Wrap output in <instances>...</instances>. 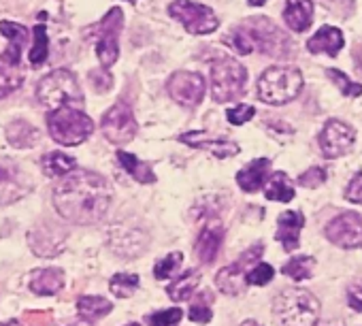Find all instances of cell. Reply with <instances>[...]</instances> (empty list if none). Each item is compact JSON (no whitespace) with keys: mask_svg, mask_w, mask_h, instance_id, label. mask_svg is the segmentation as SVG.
Returning a JSON list of instances; mask_svg holds the SVG:
<instances>
[{"mask_svg":"<svg viewBox=\"0 0 362 326\" xmlns=\"http://www.w3.org/2000/svg\"><path fill=\"white\" fill-rule=\"evenodd\" d=\"M111 199V184L92 171L69 173L54 190L58 214L73 224H96L109 211Z\"/></svg>","mask_w":362,"mask_h":326,"instance_id":"cell-1","label":"cell"},{"mask_svg":"<svg viewBox=\"0 0 362 326\" xmlns=\"http://www.w3.org/2000/svg\"><path fill=\"white\" fill-rule=\"evenodd\" d=\"M226 43L233 45L239 54L260 52V54L273 56V58H288L290 54H294V45L290 43L288 35L281 33L267 18L245 20L241 26H237L230 33Z\"/></svg>","mask_w":362,"mask_h":326,"instance_id":"cell-2","label":"cell"},{"mask_svg":"<svg viewBox=\"0 0 362 326\" xmlns=\"http://www.w3.org/2000/svg\"><path fill=\"white\" fill-rule=\"evenodd\" d=\"M273 307L284 326H315L320 320V301L305 288L281 290Z\"/></svg>","mask_w":362,"mask_h":326,"instance_id":"cell-3","label":"cell"},{"mask_svg":"<svg viewBox=\"0 0 362 326\" xmlns=\"http://www.w3.org/2000/svg\"><path fill=\"white\" fill-rule=\"evenodd\" d=\"M300 88H303V75L294 66H271L260 75L256 83L258 98L269 105L290 103L292 98H296Z\"/></svg>","mask_w":362,"mask_h":326,"instance_id":"cell-4","label":"cell"},{"mask_svg":"<svg viewBox=\"0 0 362 326\" xmlns=\"http://www.w3.org/2000/svg\"><path fill=\"white\" fill-rule=\"evenodd\" d=\"M37 98L49 111L66 107V105H81L83 103V94H81V88H79L75 75L71 71H64V69L52 71L49 75H45L39 81Z\"/></svg>","mask_w":362,"mask_h":326,"instance_id":"cell-5","label":"cell"},{"mask_svg":"<svg viewBox=\"0 0 362 326\" xmlns=\"http://www.w3.org/2000/svg\"><path fill=\"white\" fill-rule=\"evenodd\" d=\"M47 126H49L52 139L66 147L83 143L94 130V122L75 107H60V109L49 111Z\"/></svg>","mask_w":362,"mask_h":326,"instance_id":"cell-6","label":"cell"},{"mask_svg":"<svg viewBox=\"0 0 362 326\" xmlns=\"http://www.w3.org/2000/svg\"><path fill=\"white\" fill-rule=\"evenodd\" d=\"M247 83L245 66L235 58L211 60V94L216 103H230L239 98Z\"/></svg>","mask_w":362,"mask_h":326,"instance_id":"cell-7","label":"cell"},{"mask_svg":"<svg viewBox=\"0 0 362 326\" xmlns=\"http://www.w3.org/2000/svg\"><path fill=\"white\" fill-rule=\"evenodd\" d=\"M168 16L184 24V28L192 35H211L220 26L216 13L209 7L192 3V0H175L168 7Z\"/></svg>","mask_w":362,"mask_h":326,"instance_id":"cell-8","label":"cell"},{"mask_svg":"<svg viewBox=\"0 0 362 326\" xmlns=\"http://www.w3.org/2000/svg\"><path fill=\"white\" fill-rule=\"evenodd\" d=\"M122 22H124L122 9L113 7L103 18V22L96 26V54H98V60H100L103 69H109L111 64H115V60L119 56L117 39H119V33H122Z\"/></svg>","mask_w":362,"mask_h":326,"instance_id":"cell-9","label":"cell"},{"mask_svg":"<svg viewBox=\"0 0 362 326\" xmlns=\"http://www.w3.org/2000/svg\"><path fill=\"white\" fill-rule=\"evenodd\" d=\"M205 77L199 73H188V71H179L166 81V92L168 96L186 109L197 107L203 96H205Z\"/></svg>","mask_w":362,"mask_h":326,"instance_id":"cell-10","label":"cell"},{"mask_svg":"<svg viewBox=\"0 0 362 326\" xmlns=\"http://www.w3.org/2000/svg\"><path fill=\"white\" fill-rule=\"evenodd\" d=\"M264 248L262 243L254 245L252 250H247L241 258H237L233 264L224 267L218 275H216V286L230 296H239L245 290V269L250 267V262H258V258L262 256Z\"/></svg>","mask_w":362,"mask_h":326,"instance_id":"cell-11","label":"cell"},{"mask_svg":"<svg viewBox=\"0 0 362 326\" xmlns=\"http://www.w3.org/2000/svg\"><path fill=\"white\" fill-rule=\"evenodd\" d=\"M33 184L18 162L0 158V205H11L30 192Z\"/></svg>","mask_w":362,"mask_h":326,"instance_id":"cell-12","label":"cell"},{"mask_svg":"<svg viewBox=\"0 0 362 326\" xmlns=\"http://www.w3.org/2000/svg\"><path fill=\"white\" fill-rule=\"evenodd\" d=\"M103 132L115 145L128 143L130 139H134V134H136V120H134L132 109L126 103L113 105L103 115Z\"/></svg>","mask_w":362,"mask_h":326,"instance_id":"cell-13","label":"cell"},{"mask_svg":"<svg viewBox=\"0 0 362 326\" xmlns=\"http://www.w3.org/2000/svg\"><path fill=\"white\" fill-rule=\"evenodd\" d=\"M354 139H356V130L349 124L341 120H328L317 136V143L326 158H339L351 149Z\"/></svg>","mask_w":362,"mask_h":326,"instance_id":"cell-14","label":"cell"},{"mask_svg":"<svg viewBox=\"0 0 362 326\" xmlns=\"http://www.w3.org/2000/svg\"><path fill=\"white\" fill-rule=\"evenodd\" d=\"M326 239L339 248L354 250L362 245V218L354 211L337 216L326 226Z\"/></svg>","mask_w":362,"mask_h":326,"instance_id":"cell-15","label":"cell"},{"mask_svg":"<svg viewBox=\"0 0 362 326\" xmlns=\"http://www.w3.org/2000/svg\"><path fill=\"white\" fill-rule=\"evenodd\" d=\"M28 241H30V248L35 254L39 256H56L62 252L64 248V233H60V228L56 224H37L33 228V233L28 235Z\"/></svg>","mask_w":362,"mask_h":326,"instance_id":"cell-16","label":"cell"},{"mask_svg":"<svg viewBox=\"0 0 362 326\" xmlns=\"http://www.w3.org/2000/svg\"><path fill=\"white\" fill-rule=\"evenodd\" d=\"M179 141L186 143L190 147H199V149H207L211 151L216 158L220 160H226V158H233L241 151V147L233 141H224V139H216V136H209L205 130H192V132H186V134H179Z\"/></svg>","mask_w":362,"mask_h":326,"instance_id":"cell-17","label":"cell"},{"mask_svg":"<svg viewBox=\"0 0 362 326\" xmlns=\"http://www.w3.org/2000/svg\"><path fill=\"white\" fill-rule=\"evenodd\" d=\"M0 33L9 39V50L0 56V62L18 66L20 58H22V52H24V47L28 43V28L22 26V24H16V22H0Z\"/></svg>","mask_w":362,"mask_h":326,"instance_id":"cell-18","label":"cell"},{"mask_svg":"<svg viewBox=\"0 0 362 326\" xmlns=\"http://www.w3.org/2000/svg\"><path fill=\"white\" fill-rule=\"evenodd\" d=\"M303 224H305V216L300 211H284L277 218L275 239L284 245L286 252H292V250L298 248V237H300Z\"/></svg>","mask_w":362,"mask_h":326,"instance_id":"cell-19","label":"cell"},{"mask_svg":"<svg viewBox=\"0 0 362 326\" xmlns=\"http://www.w3.org/2000/svg\"><path fill=\"white\" fill-rule=\"evenodd\" d=\"M343 47V33L334 26H322L309 41H307V50L311 54H328L330 58H334Z\"/></svg>","mask_w":362,"mask_h":326,"instance_id":"cell-20","label":"cell"},{"mask_svg":"<svg viewBox=\"0 0 362 326\" xmlns=\"http://www.w3.org/2000/svg\"><path fill=\"white\" fill-rule=\"evenodd\" d=\"M111 250L126 256V258H132L136 254H141L145 250V243L147 239H141V231L139 228H119L115 226L113 235H111Z\"/></svg>","mask_w":362,"mask_h":326,"instance_id":"cell-21","label":"cell"},{"mask_svg":"<svg viewBox=\"0 0 362 326\" xmlns=\"http://www.w3.org/2000/svg\"><path fill=\"white\" fill-rule=\"evenodd\" d=\"M224 235H226V231H224V226H220V224L207 226V228L201 233V237H199V241H197V256L201 258V262L211 264V262L216 260V256L220 254V245H222V241H224Z\"/></svg>","mask_w":362,"mask_h":326,"instance_id":"cell-22","label":"cell"},{"mask_svg":"<svg viewBox=\"0 0 362 326\" xmlns=\"http://www.w3.org/2000/svg\"><path fill=\"white\" fill-rule=\"evenodd\" d=\"M30 290L39 296H52L62 290L64 273L60 269H39L30 275Z\"/></svg>","mask_w":362,"mask_h":326,"instance_id":"cell-23","label":"cell"},{"mask_svg":"<svg viewBox=\"0 0 362 326\" xmlns=\"http://www.w3.org/2000/svg\"><path fill=\"white\" fill-rule=\"evenodd\" d=\"M269 169H271V160L269 158H258V160L250 162V165L245 169H241L239 175H237L239 188L245 190V192H256L264 184V180L269 175Z\"/></svg>","mask_w":362,"mask_h":326,"instance_id":"cell-24","label":"cell"},{"mask_svg":"<svg viewBox=\"0 0 362 326\" xmlns=\"http://www.w3.org/2000/svg\"><path fill=\"white\" fill-rule=\"evenodd\" d=\"M313 5L309 0H288L284 9V20L294 33H305L311 26Z\"/></svg>","mask_w":362,"mask_h":326,"instance_id":"cell-25","label":"cell"},{"mask_svg":"<svg viewBox=\"0 0 362 326\" xmlns=\"http://www.w3.org/2000/svg\"><path fill=\"white\" fill-rule=\"evenodd\" d=\"M41 132L37 130V126H33L26 120H13L7 126V139L13 147L24 149V147H35L39 141Z\"/></svg>","mask_w":362,"mask_h":326,"instance_id":"cell-26","label":"cell"},{"mask_svg":"<svg viewBox=\"0 0 362 326\" xmlns=\"http://www.w3.org/2000/svg\"><path fill=\"white\" fill-rule=\"evenodd\" d=\"M199 284H201V271L199 269H190V271H186L181 277L173 279V284L166 286V294L173 301H179V303L181 301H188L194 294V290L199 288Z\"/></svg>","mask_w":362,"mask_h":326,"instance_id":"cell-27","label":"cell"},{"mask_svg":"<svg viewBox=\"0 0 362 326\" xmlns=\"http://www.w3.org/2000/svg\"><path fill=\"white\" fill-rule=\"evenodd\" d=\"M117 162L122 165V169L132 180H136L139 184H151V182H156V175H153L151 167L145 165V162H141L136 156H132L128 151H117Z\"/></svg>","mask_w":362,"mask_h":326,"instance_id":"cell-28","label":"cell"},{"mask_svg":"<svg viewBox=\"0 0 362 326\" xmlns=\"http://www.w3.org/2000/svg\"><path fill=\"white\" fill-rule=\"evenodd\" d=\"M113 309V303L105 296H81L77 301V311L86 322H96Z\"/></svg>","mask_w":362,"mask_h":326,"instance_id":"cell-29","label":"cell"},{"mask_svg":"<svg viewBox=\"0 0 362 326\" xmlns=\"http://www.w3.org/2000/svg\"><path fill=\"white\" fill-rule=\"evenodd\" d=\"M75 160L62 151H49L47 156H43V171L49 177H64L75 171Z\"/></svg>","mask_w":362,"mask_h":326,"instance_id":"cell-30","label":"cell"},{"mask_svg":"<svg viewBox=\"0 0 362 326\" xmlns=\"http://www.w3.org/2000/svg\"><path fill=\"white\" fill-rule=\"evenodd\" d=\"M264 194H267L269 201H279V203H288V201H292L296 197L292 184L288 182L286 173H281V171H277V173L271 175Z\"/></svg>","mask_w":362,"mask_h":326,"instance_id":"cell-31","label":"cell"},{"mask_svg":"<svg viewBox=\"0 0 362 326\" xmlns=\"http://www.w3.org/2000/svg\"><path fill=\"white\" fill-rule=\"evenodd\" d=\"M24 81V75L11 66V64H5L0 62V98H7L9 94H13Z\"/></svg>","mask_w":362,"mask_h":326,"instance_id":"cell-32","label":"cell"},{"mask_svg":"<svg viewBox=\"0 0 362 326\" xmlns=\"http://www.w3.org/2000/svg\"><path fill=\"white\" fill-rule=\"evenodd\" d=\"M313 262L315 260L311 256H296V258H292L290 262L284 264L281 273L292 277L294 281H303V279H309V275L313 271Z\"/></svg>","mask_w":362,"mask_h":326,"instance_id":"cell-33","label":"cell"},{"mask_svg":"<svg viewBox=\"0 0 362 326\" xmlns=\"http://www.w3.org/2000/svg\"><path fill=\"white\" fill-rule=\"evenodd\" d=\"M109 288H111V292H113L115 296L128 298V296H132V294L136 292V288H139V275H134V273H117V275L111 277Z\"/></svg>","mask_w":362,"mask_h":326,"instance_id":"cell-34","label":"cell"},{"mask_svg":"<svg viewBox=\"0 0 362 326\" xmlns=\"http://www.w3.org/2000/svg\"><path fill=\"white\" fill-rule=\"evenodd\" d=\"M33 35H35V47L30 50V62L35 66L43 64L49 56V41H47V30L43 24H37L33 28Z\"/></svg>","mask_w":362,"mask_h":326,"instance_id":"cell-35","label":"cell"},{"mask_svg":"<svg viewBox=\"0 0 362 326\" xmlns=\"http://www.w3.org/2000/svg\"><path fill=\"white\" fill-rule=\"evenodd\" d=\"M181 260H184V254H181V252H173L166 258H162L160 262H156V267H153L156 279H168L179 269Z\"/></svg>","mask_w":362,"mask_h":326,"instance_id":"cell-36","label":"cell"},{"mask_svg":"<svg viewBox=\"0 0 362 326\" xmlns=\"http://www.w3.org/2000/svg\"><path fill=\"white\" fill-rule=\"evenodd\" d=\"M326 75L330 77V81H332L345 96H360V94H362V86L349 81L345 73H341V71H337V69H326Z\"/></svg>","mask_w":362,"mask_h":326,"instance_id":"cell-37","label":"cell"},{"mask_svg":"<svg viewBox=\"0 0 362 326\" xmlns=\"http://www.w3.org/2000/svg\"><path fill=\"white\" fill-rule=\"evenodd\" d=\"M273 275H275V269H273L271 264L258 262L254 269H250V271L245 273V281H247L250 286H267V284L273 279Z\"/></svg>","mask_w":362,"mask_h":326,"instance_id":"cell-38","label":"cell"},{"mask_svg":"<svg viewBox=\"0 0 362 326\" xmlns=\"http://www.w3.org/2000/svg\"><path fill=\"white\" fill-rule=\"evenodd\" d=\"M209 301H211V294H209V292H203L201 298L190 307V313H188V315H190L192 322L207 324V322L211 320V309H209V305H207Z\"/></svg>","mask_w":362,"mask_h":326,"instance_id":"cell-39","label":"cell"},{"mask_svg":"<svg viewBox=\"0 0 362 326\" xmlns=\"http://www.w3.org/2000/svg\"><path fill=\"white\" fill-rule=\"evenodd\" d=\"M181 318H184V311L177 309V307H173V309H162V311H158V313L147 315V322H149V326H173V324H177Z\"/></svg>","mask_w":362,"mask_h":326,"instance_id":"cell-40","label":"cell"},{"mask_svg":"<svg viewBox=\"0 0 362 326\" xmlns=\"http://www.w3.org/2000/svg\"><path fill=\"white\" fill-rule=\"evenodd\" d=\"M254 115H256V109L252 105H237V107L228 109V113H226L228 122L235 124V126H241V124L250 122Z\"/></svg>","mask_w":362,"mask_h":326,"instance_id":"cell-41","label":"cell"},{"mask_svg":"<svg viewBox=\"0 0 362 326\" xmlns=\"http://www.w3.org/2000/svg\"><path fill=\"white\" fill-rule=\"evenodd\" d=\"M324 182H326V171L322 167H313L298 177V184L303 188H320Z\"/></svg>","mask_w":362,"mask_h":326,"instance_id":"cell-42","label":"cell"},{"mask_svg":"<svg viewBox=\"0 0 362 326\" xmlns=\"http://www.w3.org/2000/svg\"><path fill=\"white\" fill-rule=\"evenodd\" d=\"M345 199L349 203H362V173H356L345 188Z\"/></svg>","mask_w":362,"mask_h":326,"instance_id":"cell-43","label":"cell"},{"mask_svg":"<svg viewBox=\"0 0 362 326\" xmlns=\"http://www.w3.org/2000/svg\"><path fill=\"white\" fill-rule=\"evenodd\" d=\"M90 81H92V86H94L98 92H107V90L113 86L111 75L105 73V71H92V73H90Z\"/></svg>","mask_w":362,"mask_h":326,"instance_id":"cell-44","label":"cell"},{"mask_svg":"<svg viewBox=\"0 0 362 326\" xmlns=\"http://www.w3.org/2000/svg\"><path fill=\"white\" fill-rule=\"evenodd\" d=\"M347 303L351 309L362 311V281H356L347 288Z\"/></svg>","mask_w":362,"mask_h":326,"instance_id":"cell-45","label":"cell"},{"mask_svg":"<svg viewBox=\"0 0 362 326\" xmlns=\"http://www.w3.org/2000/svg\"><path fill=\"white\" fill-rule=\"evenodd\" d=\"M28 326H49L52 324V311H28L24 315Z\"/></svg>","mask_w":362,"mask_h":326,"instance_id":"cell-46","label":"cell"},{"mask_svg":"<svg viewBox=\"0 0 362 326\" xmlns=\"http://www.w3.org/2000/svg\"><path fill=\"white\" fill-rule=\"evenodd\" d=\"M326 3L337 7V13H341V16H349L354 9V0H326Z\"/></svg>","mask_w":362,"mask_h":326,"instance_id":"cell-47","label":"cell"},{"mask_svg":"<svg viewBox=\"0 0 362 326\" xmlns=\"http://www.w3.org/2000/svg\"><path fill=\"white\" fill-rule=\"evenodd\" d=\"M247 3H250L252 7H262V5L267 3V0H247Z\"/></svg>","mask_w":362,"mask_h":326,"instance_id":"cell-48","label":"cell"},{"mask_svg":"<svg viewBox=\"0 0 362 326\" xmlns=\"http://www.w3.org/2000/svg\"><path fill=\"white\" fill-rule=\"evenodd\" d=\"M322 326H343V322H339V320H330V322H324Z\"/></svg>","mask_w":362,"mask_h":326,"instance_id":"cell-49","label":"cell"},{"mask_svg":"<svg viewBox=\"0 0 362 326\" xmlns=\"http://www.w3.org/2000/svg\"><path fill=\"white\" fill-rule=\"evenodd\" d=\"M0 326H24V324H20V322H16V320H9V322H3Z\"/></svg>","mask_w":362,"mask_h":326,"instance_id":"cell-50","label":"cell"},{"mask_svg":"<svg viewBox=\"0 0 362 326\" xmlns=\"http://www.w3.org/2000/svg\"><path fill=\"white\" fill-rule=\"evenodd\" d=\"M241 326H260L258 322H254V320H247V322H243Z\"/></svg>","mask_w":362,"mask_h":326,"instance_id":"cell-51","label":"cell"},{"mask_svg":"<svg viewBox=\"0 0 362 326\" xmlns=\"http://www.w3.org/2000/svg\"><path fill=\"white\" fill-rule=\"evenodd\" d=\"M69 326H90V324H86V322H73V324H69Z\"/></svg>","mask_w":362,"mask_h":326,"instance_id":"cell-52","label":"cell"},{"mask_svg":"<svg viewBox=\"0 0 362 326\" xmlns=\"http://www.w3.org/2000/svg\"><path fill=\"white\" fill-rule=\"evenodd\" d=\"M126 326H141V324H136V322H130V324H126Z\"/></svg>","mask_w":362,"mask_h":326,"instance_id":"cell-53","label":"cell"},{"mask_svg":"<svg viewBox=\"0 0 362 326\" xmlns=\"http://www.w3.org/2000/svg\"><path fill=\"white\" fill-rule=\"evenodd\" d=\"M128 3H136V0H128Z\"/></svg>","mask_w":362,"mask_h":326,"instance_id":"cell-54","label":"cell"}]
</instances>
